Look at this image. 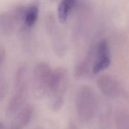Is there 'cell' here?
I'll return each mask as SVG.
<instances>
[{
  "mask_svg": "<svg viewBox=\"0 0 129 129\" xmlns=\"http://www.w3.org/2000/svg\"><path fill=\"white\" fill-rule=\"evenodd\" d=\"M68 86V73L66 69L56 68L52 71L48 96L50 97V108L57 112L63 106Z\"/></svg>",
  "mask_w": 129,
  "mask_h": 129,
  "instance_id": "1",
  "label": "cell"
},
{
  "mask_svg": "<svg viewBox=\"0 0 129 129\" xmlns=\"http://www.w3.org/2000/svg\"><path fill=\"white\" fill-rule=\"evenodd\" d=\"M76 108L79 119L83 122H88L94 116L96 109V99L91 88L81 86L76 96Z\"/></svg>",
  "mask_w": 129,
  "mask_h": 129,
  "instance_id": "2",
  "label": "cell"
},
{
  "mask_svg": "<svg viewBox=\"0 0 129 129\" xmlns=\"http://www.w3.org/2000/svg\"><path fill=\"white\" fill-rule=\"evenodd\" d=\"M52 71L49 64L45 62L39 63L34 68L31 89L34 97L37 99H41L48 95Z\"/></svg>",
  "mask_w": 129,
  "mask_h": 129,
  "instance_id": "3",
  "label": "cell"
},
{
  "mask_svg": "<svg viewBox=\"0 0 129 129\" xmlns=\"http://www.w3.org/2000/svg\"><path fill=\"white\" fill-rule=\"evenodd\" d=\"M15 92L9 101L6 110L8 116H12L18 113L25 105L28 97V82L14 85Z\"/></svg>",
  "mask_w": 129,
  "mask_h": 129,
  "instance_id": "4",
  "label": "cell"
},
{
  "mask_svg": "<svg viewBox=\"0 0 129 129\" xmlns=\"http://www.w3.org/2000/svg\"><path fill=\"white\" fill-rule=\"evenodd\" d=\"M95 59L92 72L97 74L108 68L111 63L110 50L108 41L105 39L100 41L95 46Z\"/></svg>",
  "mask_w": 129,
  "mask_h": 129,
  "instance_id": "5",
  "label": "cell"
},
{
  "mask_svg": "<svg viewBox=\"0 0 129 129\" xmlns=\"http://www.w3.org/2000/svg\"><path fill=\"white\" fill-rule=\"evenodd\" d=\"M96 84L102 93L108 97H116L121 93V88L118 82L108 75H103L98 77Z\"/></svg>",
  "mask_w": 129,
  "mask_h": 129,
  "instance_id": "6",
  "label": "cell"
},
{
  "mask_svg": "<svg viewBox=\"0 0 129 129\" xmlns=\"http://www.w3.org/2000/svg\"><path fill=\"white\" fill-rule=\"evenodd\" d=\"M17 25L12 12L0 13V32L4 35H10L15 30Z\"/></svg>",
  "mask_w": 129,
  "mask_h": 129,
  "instance_id": "7",
  "label": "cell"
},
{
  "mask_svg": "<svg viewBox=\"0 0 129 129\" xmlns=\"http://www.w3.org/2000/svg\"><path fill=\"white\" fill-rule=\"evenodd\" d=\"M34 113V106L31 104H25L18 113L13 125L20 129L23 128L28 125L33 117Z\"/></svg>",
  "mask_w": 129,
  "mask_h": 129,
  "instance_id": "8",
  "label": "cell"
},
{
  "mask_svg": "<svg viewBox=\"0 0 129 129\" xmlns=\"http://www.w3.org/2000/svg\"><path fill=\"white\" fill-rule=\"evenodd\" d=\"M75 3L76 0H62L60 3L57 9V16L60 23L63 24L66 21Z\"/></svg>",
  "mask_w": 129,
  "mask_h": 129,
  "instance_id": "9",
  "label": "cell"
},
{
  "mask_svg": "<svg viewBox=\"0 0 129 129\" xmlns=\"http://www.w3.org/2000/svg\"><path fill=\"white\" fill-rule=\"evenodd\" d=\"M39 15V8L36 5H31L26 8L23 24L25 27L30 28L36 23Z\"/></svg>",
  "mask_w": 129,
  "mask_h": 129,
  "instance_id": "10",
  "label": "cell"
},
{
  "mask_svg": "<svg viewBox=\"0 0 129 129\" xmlns=\"http://www.w3.org/2000/svg\"><path fill=\"white\" fill-rule=\"evenodd\" d=\"M28 82V70L25 64L19 67L14 76V85Z\"/></svg>",
  "mask_w": 129,
  "mask_h": 129,
  "instance_id": "11",
  "label": "cell"
},
{
  "mask_svg": "<svg viewBox=\"0 0 129 129\" xmlns=\"http://www.w3.org/2000/svg\"><path fill=\"white\" fill-rule=\"evenodd\" d=\"M8 91V85L2 72H0V102L5 98Z\"/></svg>",
  "mask_w": 129,
  "mask_h": 129,
  "instance_id": "12",
  "label": "cell"
},
{
  "mask_svg": "<svg viewBox=\"0 0 129 129\" xmlns=\"http://www.w3.org/2000/svg\"><path fill=\"white\" fill-rule=\"evenodd\" d=\"M6 59V51L5 48H0V72H2L3 67Z\"/></svg>",
  "mask_w": 129,
  "mask_h": 129,
  "instance_id": "13",
  "label": "cell"
},
{
  "mask_svg": "<svg viewBox=\"0 0 129 129\" xmlns=\"http://www.w3.org/2000/svg\"><path fill=\"white\" fill-rule=\"evenodd\" d=\"M68 129H79V128H78L77 125L74 122V121H69V123H68Z\"/></svg>",
  "mask_w": 129,
  "mask_h": 129,
  "instance_id": "14",
  "label": "cell"
},
{
  "mask_svg": "<svg viewBox=\"0 0 129 129\" xmlns=\"http://www.w3.org/2000/svg\"><path fill=\"white\" fill-rule=\"evenodd\" d=\"M0 129H5V125L2 121H0Z\"/></svg>",
  "mask_w": 129,
  "mask_h": 129,
  "instance_id": "15",
  "label": "cell"
},
{
  "mask_svg": "<svg viewBox=\"0 0 129 129\" xmlns=\"http://www.w3.org/2000/svg\"><path fill=\"white\" fill-rule=\"evenodd\" d=\"M10 129H20V128L18 127V126H15V125H13L12 126H11V127L10 128Z\"/></svg>",
  "mask_w": 129,
  "mask_h": 129,
  "instance_id": "16",
  "label": "cell"
}]
</instances>
